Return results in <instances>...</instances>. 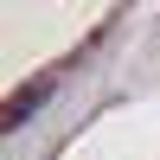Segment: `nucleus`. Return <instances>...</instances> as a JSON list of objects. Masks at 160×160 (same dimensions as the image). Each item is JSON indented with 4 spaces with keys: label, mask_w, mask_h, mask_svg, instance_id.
Instances as JSON below:
<instances>
[{
    "label": "nucleus",
    "mask_w": 160,
    "mask_h": 160,
    "mask_svg": "<svg viewBox=\"0 0 160 160\" xmlns=\"http://www.w3.org/2000/svg\"><path fill=\"white\" fill-rule=\"evenodd\" d=\"M45 96H51V77H38V83H26L19 96L7 102V128H19V122H32V109H38Z\"/></svg>",
    "instance_id": "1"
}]
</instances>
